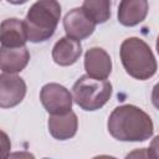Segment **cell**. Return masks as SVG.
I'll return each instance as SVG.
<instances>
[{"label": "cell", "mask_w": 159, "mask_h": 159, "mask_svg": "<svg viewBox=\"0 0 159 159\" xmlns=\"http://www.w3.org/2000/svg\"><path fill=\"white\" fill-rule=\"evenodd\" d=\"M30 53L26 46L5 47L0 46V70L5 73L21 72L29 63Z\"/></svg>", "instance_id": "9"}, {"label": "cell", "mask_w": 159, "mask_h": 159, "mask_svg": "<svg viewBox=\"0 0 159 159\" xmlns=\"http://www.w3.org/2000/svg\"><path fill=\"white\" fill-rule=\"evenodd\" d=\"M84 70L89 77L106 80L112 71V60L101 47H92L84 55Z\"/></svg>", "instance_id": "8"}, {"label": "cell", "mask_w": 159, "mask_h": 159, "mask_svg": "<svg viewBox=\"0 0 159 159\" xmlns=\"http://www.w3.org/2000/svg\"><path fill=\"white\" fill-rule=\"evenodd\" d=\"M109 134L120 142H143L153 135V120L143 109L123 104L113 109L108 118Z\"/></svg>", "instance_id": "1"}, {"label": "cell", "mask_w": 159, "mask_h": 159, "mask_svg": "<svg viewBox=\"0 0 159 159\" xmlns=\"http://www.w3.org/2000/svg\"><path fill=\"white\" fill-rule=\"evenodd\" d=\"M82 46L80 41L68 36L60 39L52 48V58L60 66H71L80 58Z\"/></svg>", "instance_id": "13"}, {"label": "cell", "mask_w": 159, "mask_h": 159, "mask_svg": "<svg viewBox=\"0 0 159 159\" xmlns=\"http://www.w3.org/2000/svg\"><path fill=\"white\" fill-rule=\"evenodd\" d=\"M120 60L125 72L135 80H148L157 72V60L149 45L139 37H129L120 45Z\"/></svg>", "instance_id": "3"}, {"label": "cell", "mask_w": 159, "mask_h": 159, "mask_svg": "<svg viewBox=\"0 0 159 159\" xmlns=\"http://www.w3.org/2000/svg\"><path fill=\"white\" fill-rule=\"evenodd\" d=\"M26 94L25 81L15 73L0 75V108H11L21 103Z\"/></svg>", "instance_id": "6"}, {"label": "cell", "mask_w": 159, "mask_h": 159, "mask_svg": "<svg viewBox=\"0 0 159 159\" xmlns=\"http://www.w3.org/2000/svg\"><path fill=\"white\" fill-rule=\"evenodd\" d=\"M78 127L77 116L70 111L65 114H51L48 118V132L58 140H66L72 138Z\"/></svg>", "instance_id": "10"}, {"label": "cell", "mask_w": 159, "mask_h": 159, "mask_svg": "<svg viewBox=\"0 0 159 159\" xmlns=\"http://www.w3.org/2000/svg\"><path fill=\"white\" fill-rule=\"evenodd\" d=\"M63 27L68 37L81 41L93 34L96 24L87 16L82 7H75L66 14L63 19Z\"/></svg>", "instance_id": "7"}, {"label": "cell", "mask_w": 159, "mask_h": 159, "mask_svg": "<svg viewBox=\"0 0 159 159\" xmlns=\"http://www.w3.org/2000/svg\"><path fill=\"white\" fill-rule=\"evenodd\" d=\"M148 0H122L118 7V21L123 26H135L148 14Z\"/></svg>", "instance_id": "12"}, {"label": "cell", "mask_w": 159, "mask_h": 159, "mask_svg": "<svg viewBox=\"0 0 159 159\" xmlns=\"http://www.w3.org/2000/svg\"><path fill=\"white\" fill-rule=\"evenodd\" d=\"M82 9L94 24H103L111 17V0H84Z\"/></svg>", "instance_id": "14"}, {"label": "cell", "mask_w": 159, "mask_h": 159, "mask_svg": "<svg viewBox=\"0 0 159 159\" xmlns=\"http://www.w3.org/2000/svg\"><path fill=\"white\" fill-rule=\"evenodd\" d=\"M10 4H14V5H20V4H25L27 0H7Z\"/></svg>", "instance_id": "16"}, {"label": "cell", "mask_w": 159, "mask_h": 159, "mask_svg": "<svg viewBox=\"0 0 159 159\" xmlns=\"http://www.w3.org/2000/svg\"><path fill=\"white\" fill-rule=\"evenodd\" d=\"M73 101L84 111L102 108L112 94V84L107 80H98L88 75L81 76L72 87Z\"/></svg>", "instance_id": "4"}, {"label": "cell", "mask_w": 159, "mask_h": 159, "mask_svg": "<svg viewBox=\"0 0 159 159\" xmlns=\"http://www.w3.org/2000/svg\"><path fill=\"white\" fill-rule=\"evenodd\" d=\"M61 5L57 0H37L27 11L24 20L27 40L42 42L48 40L58 25Z\"/></svg>", "instance_id": "2"}, {"label": "cell", "mask_w": 159, "mask_h": 159, "mask_svg": "<svg viewBox=\"0 0 159 159\" xmlns=\"http://www.w3.org/2000/svg\"><path fill=\"white\" fill-rule=\"evenodd\" d=\"M10 149H11V143L7 134L0 130V159L7 158L10 155Z\"/></svg>", "instance_id": "15"}, {"label": "cell", "mask_w": 159, "mask_h": 159, "mask_svg": "<svg viewBox=\"0 0 159 159\" xmlns=\"http://www.w3.org/2000/svg\"><path fill=\"white\" fill-rule=\"evenodd\" d=\"M27 35L24 21L11 17L6 19L0 25V43L5 47H20L25 46Z\"/></svg>", "instance_id": "11"}, {"label": "cell", "mask_w": 159, "mask_h": 159, "mask_svg": "<svg viewBox=\"0 0 159 159\" xmlns=\"http://www.w3.org/2000/svg\"><path fill=\"white\" fill-rule=\"evenodd\" d=\"M40 99L50 114H65L72 109V94L58 83H47L41 88Z\"/></svg>", "instance_id": "5"}]
</instances>
